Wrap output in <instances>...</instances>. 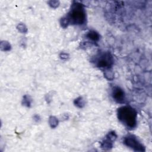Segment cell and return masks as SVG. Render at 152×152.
<instances>
[{
    "instance_id": "5",
    "label": "cell",
    "mask_w": 152,
    "mask_h": 152,
    "mask_svg": "<svg viewBox=\"0 0 152 152\" xmlns=\"http://www.w3.org/2000/svg\"><path fill=\"white\" fill-rule=\"evenodd\" d=\"M113 96L115 100L121 102L124 100V93L118 87H115L113 90Z\"/></svg>"
},
{
    "instance_id": "2",
    "label": "cell",
    "mask_w": 152,
    "mask_h": 152,
    "mask_svg": "<svg viewBox=\"0 0 152 152\" xmlns=\"http://www.w3.org/2000/svg\"><path fill=\"white\" fill-rule=\"evenodd\" d=\"M69 19L74 24H81L84 21L85 13L83 8L80 5H76L69 13Z\"/></svg>"
},
{
    "instance_id": "3",
    "label": "cell",
    "mask_w": 152,
    "mask_h": 152,
    "mask_svg": "<svg viewBox=\"0 0 152 152\" xmlns=\"http://www.w3.org/2000/svg\"><path fill=\"white\" fill-rule=\"evenodd\" d=\"M98 59V66L100 67H108L112 63V56L109 53H104Z\"/></svg>"
},
{
    "instance_id": "1",
    "label": "cell",
    "mask_w": 152,
    "mask_h": 152,
    "mask_svg": "<svg viewBox=\"0 0 152 152\" xmlns=\"http://www.w3.org/2000/svg\"><path fill=\"white\" fill-rule=\"evenodd\" d=\"M118 118L126 126L134 128L136 125L137 113L131 107L128 106L122 107L119 109Z\"/></svg>"
},
{
    "instance_id": "6",
    "label": "cell",
    "mask_w": 152,
    "mask_h": 152,
    "mask_svg": "<svg viewBox=\"0 0 152 152\" xmlns=\"http://www.w3.org/2000/svg\"><path fill=\"white\" fill-rule=\"evenodd\" d=\"M90 37L91 39H93L94 40H96V38H97V34L96 33H95L94 32V33H90Z\"/></svg>"
},
{
    "instance_id": "4",
    "label": "cell",
    "mask_w": 152,
    "mask_h": 152,
    "mask_svg": "<svg viewBox=\"0 0 152 152\" xmlns=\"http://www.w3.org/2000/svg\"><path fill=\"white\" fill-rule=\"evenodd\" d=\"M125 143L128 145V146L131 147V148H137V150L142 151V145L139 143L137 140L133 137H128L125 140Z\"/></svg>"
}]
</instances>
